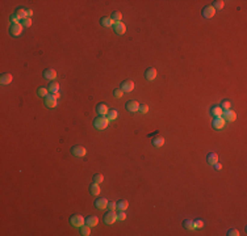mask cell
I'll return each mask as SVG.
<instances>
[{
	"instance_id": "4dcf8cb0",
	"label": "cell",
	"mask_w": 247,
	"mask_h": 236,
	"mask_svg": "<svg viewBox=\"0 0 247 236\" xmlns=\"http://www.w3.org/2000/svg\"><path fill=\"white\" fill-rule=\"evenodd\" d=\"M14 14H17V16L20 17L21 20L25 19L27 17V9H24V8H19V9H16V12H14Z\"/></svg>"
},
{
	"instance_id": "ba28073f",
	"label": "cell",
	"mask_w": 247,
	"mask_h": 236,
	"mask_svg": "<svg viewBox=\"0 0 247 236\" xmlns=\"http://www.w3.org/2000/svg\"><path fill=\"white\" fill-rule=\"evenodd\" d=\"M125 108L128 109V112H130V113H136V112L139 110V104H138L136 100H129L128 103H126Z\"/></svg>"
},
{
	"instance_id": "6da1fadb",
	"label": "cell",
	"mask_w": 247,
	"mask_h": 236,
	"mask_svg": "<svg viewBox=\"0 0 247 236\" xmlns=\"http://www.w3.org/2000/svg\"><path fill=\"white\" fill-rule=\"evenodd\" d=\"M108 123H109V121H108L107 115H99L97 118L93 119V126H95V129L97 130H104L108 127Z\"/></svg>"
},
{
	"instance_id": "e575fe53",
	"label": "cell",
	"mask_w": 247,
	"mask_h": 236,
	"mask_svg": "<svg viewBox=\"0 0 247 236\" xmlns=\"http://www.w3.org/2000/svg\"><path fill=\"white\" fill-rule=\"evenodd\" d=\"M21 25H23V26H27V28L30 26V25H32V20H30V17H25V19L21 20Z\"/></svg>"
},
{
	"instance_id": "d6986e66",
	"label": "cell",
	"mask_w": 247,
	"mask_h": 236,
	"mask_svg": "<svg viewBox=\"0 0 247 236\" xmlns=\"http://www.w3.org/2000/svg\"><path fill=\"white\" fill-rule=\"evenodd\" d=\"M11 81H12V75L11 74H3L0 76V83H2L3 85H8Z\"/></svg>"
},
{
	"instance_id": "d4e9b609",
	"label": "cell",
	"mask_w": 247,
	"mask_h": 236,
	"mask_svg": "<svg viewBox=\"0 0 247 236\" xmlns=\"http://www.w3.org/2000/svg\"><path fill=\"white\" fill-rule=\"evenodd\" d=\"M116 205H117V211H125V210L128 209V201H125V199L118 201Z\"/></svg>"
},
{
	"instance_id": "7bdbcfd3",
	"label": "cell",
	"mask_w": 247,
	"mask_h": 236,
	"mask_svg": "<svg viewBox=\"0 0 247 236\" xmlns=\"http://www.w3.org/2000/svg\"><path fill=\"white\" fill-rule=\"evenodd\" d=\"M214 168H216L217 170H221V169H222V165H221L220 163H216V164H214Z\"/></svg>"
},
{
	"instance_id": "8d00e7d4",
	"label": "cell",
	"mask_w": 247,
	"mask_h": 236,
	"mask_svg": "<svg viewBox=\"0 0 247 236\" xmlns=\"http://www.w3.org/2000/svg\"><path fill=\"white\" fill-rule=\"evenodd\" d=\"M125 219H126L125 211H118L117 213V220H125Z\"/></svg>"
},
{
	"instance_id": "9c48e42d",
	"label": "cell",
	"mask_w": 247,
	"mask_h": 236,
	"mask_svg": "<svg viewBox=\"0 0 247 236\" xmlns=\"http://www.w3.org/2000/svg\"><path fill=\"white\" fill-rule=\"evenodd\" d=\"M225 122H226V121H225L222 117H214L213 122H212V126H213L214 130H221V129H224Z\"/></svg>"
},
{
	"instance_id": "5b68a950",
	"label": "cell",
	"mask_w": 247,
	"mask_h": 236,
	"mask_svg": "<svg viewBox=\"0 0 247 236\" xmlns=\"http://www.w3.org/2000/svg\"><path fill=\"white\" fill-rule=\"evenodd\" d=\"M71 154L76 158H83V156H86L87 150L83 146H74L71 148Z\"/></svg>"
},
{
	"instance_id": "44dd1931",
	"label": "cell",
	"mask_w": 247,
	"mask_h": 236,
	"mask_svg": "<svg viewBox=\"0 0 247 236\" xmlns=\"http://www.w3.org/2000/svg\"><path fill=\"white\" fill-rule=\"evenodd\" d=\"M222 108L221 106H213L212 109H210V115H213V117H221L222 115Z\"/></svg>"
},
{
	"instance_id": "3957f363",
	"label": "cell",
	"mask_w": 247,
	"mask_h": 236,
	"mask_svg": "<svg viewBox=\"0 0 247 236\" xmlns=\"http://www.w3.org/2000/svg\"><path fill=\"white\" fill-rule=\"evenodd\" d=\"M23 25L21 23H11L9 25V33L13 35V37H19V35L23 33Z\"/></svg>"
},
{
	"instance_id": "1f68e13d",
	"label": "cell",
	"mask_w": 247,
	"mask_h": 236,
	"mask_svg": "<svg viewBox=\"0 0 247 236\" xmlns=\"http://www.w3.org/2000/svg\"><path fill=\"white\" fill-rule=\"evenodd\" d=\"M37 93H38V96H41V97H46L49 94V89L45 88V87H41V88H38Z\"/></svg>"
},
{
	"instance_id": "4316f807",
	"label": "cell",
	"mask_w": 247,
	"mask_h": 236,
	"mask_svg": "<svg viewBox=\"0 0 247 236\" xmlns=\"http://www.w3.org/2000/svg\"><path fill=\"white\" fill-rule=\"evenodd\" d=\"M80 234L83 236H88L91 234V227L87 226V224H83V226L80 227Z\"/></svg>"
},
{
	"instance_id": "30bf717a",
	"label": "cell",
	"mask_w": 247,
	"mask_h": 236,
	"mask_svg": "<svg viewBox=\"0 0 247 236\" xmlns=\"http://www.w3.org/2000/svg\"><path fill=\"white\" fill-rule=\"evenodd\" d=\"M134 89V81L132 80H125L121 84V90L124 93H130Z\"/></svg>"
},
{
	"instance_id": "603a6c76",
	"label": "cell",
	"mask_w": 247,
	"mask_h": 236,
	"mask_svg": "<svg viewBox=\"0 0 247 236\" xmlns=\"http://www.w3.org/2000/svg\"><path fill=\"white\" fill-rule=\"evenodd\" d=\"M89 193L92 194V195H99V193H100V186H99V184H96V182L91 184V185H89Z\"/></svg>"
},
{
	"instance_id": "52a82bcc",
	"label": "cell",
	"mask_w": 247,
	"mask_h": 236,
	"mask_svg": "<svg viewBox=\"0 0 247 236\" xmlns=\"http://www.w3.org/2000/svg\"><path fill=\"white\" fill-rule=\"evenodd\" d=\"M113 30L116 32V34L122 35V34H125V32H126V26L124 23H121V21H117V23H113Z\"/></svg>"
},
{
	"instance_id": "2e32d148",
	"label": "cell",
	"mask_w": 247,
	"mask_h": 236,
	"mask_svg": "<svg viewBox=\"0 0 247 236\" xmlns=\"http://www.w3.org/2000/svg\"><path fill=\"white\" fill-rule=\"evenodd\" d=\"M206 160H208V163L210 165H214L216 163H218V155H217L216 152H210V154H208V156H206Z\"/></svg>"
},
{
	"instance_id": "b9f144b4",
	"label": "cell",
	"mask_w": 247,
	"mask_h": 236,
	"mask_svg": "<svg viewBox=\"0 0 247 236\" xmlns=\"http://www.w3.org/2000/svg\"><path fill=\"white\" fill-rule=\"evenodd\" d=\"M138 112H141L142 114L147 113V112H149V106H147V105H142V106H139V110H138Z\"/></svg>"
},
{
	"instance_id": "f1b7e54d",
	"label": "cell",
	"mask_w": 247,
	"mask_h": 236,
	"mask_svg": "<svg viewBox=\"0 0 247 236\" xmlns=\"http://www.w3.org/2000/svg\"><path fill=\"white\" fill-rule=\"evenodd\" d=\"M184 227L187 228V230H189V231L196 230V228H195V224H193V220H189V219L184 220Z\"/></svg>"
},
{
	"instance_id": "8fae6325",
	"label": "cell",
	"mask_w": 247,
	"mask_h": 236,
	"mask_svg": "<svg viewBox=\"0 0 247 236\" xmlns=\"http://www.w3.org/2000/svg\"><path fill=\"white\" fill-rule=\"evenodd\" d=\"M214 14H216V9H214L212 5L204 7V9H202V16H204L205 19H212Z\"/></svg>"
},
{
	"instance_id": "8992f818",
	"label": "cell",
	"mask_w": 247,
	"mask_h": 236,
	"mask_svg": "<svg viewBox=\"0 0 247 236\" xmlns=\"http://www.w3.org/2000/svg\"><path fill=\"white\" fill-rule=\"evenodd\" d=\"M116 220H117V213L112 211V210L104 215V223H107V224H113Z\"/></svg>"
},
{
	"instance_id": "f35d334b",
	"label": "cell",
	"mask_w": 247,
	"mask_h": 236,
	"mask_svg": "<svg viewBox=\"0 0 247 236\" xmlns=\"http://www.w3.org/2000/svg\"><path fill=\"white\" fill-rule=\"evenodd\" d=\"M11 23H21V19L17 16V14L13 13L12 16H11Z\"/></svg>"
},
{
	"instance_id": "836d02e7",
	"label": "cell",
	"mask_w": 247,
	"mask_h": 236,
	"mask_svg": "<svg viewBox=\"0 0 247 236\" xmlns=\"http://www.w3.org/2000/svg\"><path fill=\"white\" fill-rule=\"evenodd\" d=\"M93 181H95L96 184H101L104 181V176L100 175V173H96V175L93 176Z\"/></svg>"
},
{
	"instance_id": "7402d4cb",
	"label": "cell",
	"mask_w": 247,
	"mask_h": 236,
	"mask_svg": "<svg viewBox=\"0 0 247 236\" xmlns=\"http://www.w3.org/2000/svg\"><path fill=\"white\" fill-rule=\"evenodd\" d=\"M100 24L103 25L104 28H111V26H113V20H112L111 17H103V19L100 20Z\"/></svg>"
},
{
	"instance_id": "83f0119b",
	"label": "cell",
	"mask_w": 247,
	"mask_h": 236,
	"mask_svg": "<svg viewBox=\"0 0 247 236\" xmlns=\"http://www.w3.org/2000/svg\"><path fill=\"white\" fill-rule=\"evenodd\" d=\"M111 19L113 20V23H117V21H121V19H122V14H121V12H118V11H116V12L112 13Z\"/></svg>"
},
{
	"instance_id": "5bb4252c",
	"label": "cell",
	"mask_w": 247,
	"mask_h": 236,
	"mask_svg": "<svg viewBox=\"0 0 247 236\" xmlns=\"http://www.w3.org/2000/svg\"><path fill=\"white\" fill-rule=\"evenodd\" d=\"M95 206L99 210H104V209H107L108 207V199L107 198H97L96 201H95Z\"/></svg>"
},
{
	"instance_id": "ffe728a7",
	"label": "cell",
	"mask_w": 247,
	"mask_h": 236,
	"mask_svg": "<svg viewBox=\"0 0 247 236\" xmlns=\"http://www.w3.org/2000/svg\"><path fill=\"white\" fill-rule=\"evenodd\" d=\"M59 88H61V87H59V84H58V83L57 81H53V83H50V84H49V93L50 94H54V93H58V92H59Z\"/></svg>"
},
{
	"instance_id": "4fadbf2b",
	"label": "cell",
	"mask_w": 247,
	"mask_h": 236,
	"mask_svg": "<svg viewBox=\"0 0 247 236\" xmlns=\"http://www.w3.org/2000/svg\"><path fill=\"white\" fill-rule=\"evenodd\" d=\"M45 105L50 109L55 108L57 106V99H54L53 94H48V96L45 97Z\"/></svg>"
},
{
	"instance_id": "277c9868",
	"label": "cell",
	"mask_w": 247,
	"mask_h": 236,
	"mask_svg": "<svg viewBox=\"0 0 247 236\" xmlns=\"http://www.w3.org/2000/svg\"><path fill=\"white\" fill-rule=\"evenodd\" d=\"M225 121H229V122H234L235 118H237V113L231 109H227V110H224L222 112V115H221Z\"/></svg>"
},
{
	"instance_id": "f546056e",
	"label": "cell",
	"mask_w": 247,
	"mask_h": 236,
	"mask_svg": "<svg viewBox=\"0 0 247 236\" xmlns=\"http://www.w3.org/2000/svg\"><path fill=\"white\" fill-rule=\"evenodd\" d=\"M224 5H225V2L224 0H216V2H213V8L214 9H222L224 8Z\"/></svg>"
},
{
	"instance_id": "d6a6232c",
	"label": "cell",
	"mask_w": 247,
	"mask_h": 236,
	"mask_svg": "<svg viewBox=\"0 0 247 236\" xmlns=\"http://www.w3.org/2000/svg\"><path fill=\"white\" fill-rule=\"evenodd\" d=\"M221 108H222V110H227V109H230L231 108V104H230V101H227V100H224L222 103H221L220 105Z\"/></svg>"
},
{
	"instance_id": "7a4b0ae2",
	"label": "cell",
	"mask_w": 247,
	"mask_h": 236,
	"mask_svg": "<svg viewBox=\"0 0 247 236\" xmlns=\"http://www.w3.org/2000/svg\"><path fill=\"white\" fill-rule=\"evenodd\" d=\"M70 223H71V226L80 228L83 224H86V219L82 215H79V214H74V215H71V218H70Z\"/></svg>"
},
{
	"instance_id": "e0dca14e",
	"label": "cell",
	"mask_w": 247,
	"mask_h": 236,
	"mask_svg": "<svg viewBox=\"0 0 247 236\" xmlns=\"http://www.w3.org/2000/svg\"><path fill=\"white\" fill-rule=\"evenodd\" d=\"M97 223H99V218L95 216V215H89L86 219V224L87 226H89V227H95Z\"/></svg>"
},
{
	"instance_id": "74e56055",
	"label": "cell",
	"mask_w": 247,
	"mask_h": 236,
	"mask_svg": "<svg viewBox=\"0 0 247 236\" xmlns=\"http://www.w3.org/2000/svg\"><path fill=\"white\" fill-rule=\"evenodd\" d=\"M227 235H229V236H238V235H239V231L235 230V228H231V230L227 231Z\"/></svg>"
},
{
	"instance_id": "ee69618b",
	"label": "cell",
	"mask_w": 247,
	"mask_h": 236,
	"mask_svg": "<svg viewBox=\"0 0 247 236\" xmlns=\"http://www.w3.org/2000/svg\"><path fill=\"white\" fill-rule=\"evenodd\" d=\"M32 14H33V11H32V9H27V17H30Z\"/></svg>"
},
{
	"instance_id": "cb8c5ba5",
	"label": "cell",
	"mask_w": 247,
	"mask_h": 236,
	"mask_svg": "<svg viewBox=\"0 0 247 236\" xmlns=\"http://www.w3.org/2000/svg\"><path fill=\"white\" fill-rule=\"evenodd\" d=\"M164 144V138L163 136H155L152 139V146L154 147H162Z\"/></svg>"
},
{
	"instance_id": "ab89813d",
	"label": "cell",
	"mask_w": 247,
	"mask_h": 236,
	"mask_svg": "<svg viewBox=\"0 0 247 236\" xmlns=\"http://www.w3.org/2000/svg\"><path fill=\"white\" fill-rule=\"evenodd\" d=\"M113 93H114V96L117 97V99H121V97H122V94H124V92L121 90V88H118V89H114V90H113Z\"/></svg>"
},
{
	"instance_id": "484cf974",
	"label": "cell",
	"mask_w": 247,
	"mask_h": 236,
	"mask_svg": "<svg viewBox=\"0 0 247 236\" xmlns=\"http://www.w3.org/2000/svg\"><path fill=\"white\" fill-rule=\"evenodd\" d=\"M117 117H118L117 110H109L108 112V114H107L108 121H114V119H117Z\"/></svg>"
},
{
	"instance_id": "9a60e30c",
	"label": "cell",
	"mask_w": 247,
	"mask_h": 236,
	"mask_svg": "<svg viewBox=\"0 0 247 236\" xmlns=\"http://www.w3.org/2000/svg\"><path fill=\"white\" fill-rule=\"evenodd\" d=\"M43 78L49 79V80H54V79L57 78V71L53 70V68H46V70L43 71Z\"/></svg>"
},
{
	"instance_id": "f6af8a7d",
	"label": "cell",
	"mask_w": 247,
	"mask_h": 236,
	"mask_svg": "<svg viewBox=\"0 0 247 236\" xmlns=\"http://www.w3.org/2000/svg\"><path fill=\"white\" fill-rule=\"evenodd\" d=\"M53 96H54V99H58V97H59V92H58V93H54Z\"/></svg>"
},
{
	"instance_id": "60d3db41",
	"label": "cell",
	"mask_w": 247,
	"mask_h": 236,
	"mask_svg": "<svg viewBox=\"0 0 247 236\" xmlns=\"http://www.w3.org/2000/svg\"><path fill=\"white\" fill-rule=\"evenodd\" d=\"M108 209L112 210V211H116L117 210V205L114 202H108Z\"/></svg>"
},
{
	"instance_id": "d590c367",
	"label": "cell",
	"mask_w": 247,
	"mask_h": 236,
	"mask_svg": "<svg viewBox=\"0 0 247 236\" xmlns=\"http://www.w3.org/2000/svg\"><path fill=\"white\" fill-rule=\"evenodd\" d=\"M193 224H195V228H202L204 227V220L197 219V220H195L193 222Z\"/></svg>"
},
{
	"instance_id": "ac0fdd59",
	"label": "cell",
	"mask_w": 247,
	"mask_h": 236,
	"mask_svg": "<svg viewBox=\"0 0 247 236\" xmlns=\"http://www.w3.org/2000/svg\"><path fill=\"white\" fill-rule=\"evenodd\" d=\"M97 113H99V115H107L108 112H109V109H108V106L105 104H99L96 108Z\"/></svg>"
},
{
	"instance_id": "7c38bea8",
	"label": "cell",
	"mask_w": 247,
	"mask_h": 236,
	"mask_svg": "<svg viewBox=\"0 0 247 236\" xmlns=\"http://www.w3.org/2000/svg\"><path fill=\"white\" fill-rule=\"evenodd\" d=\"M157 75H158V72H157V70H155L154 67H150V68H147V70H146V72H145V78H146L149 81H152V80H155V78H157Z\"/></svg>"
}]
</instances>
